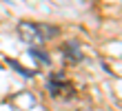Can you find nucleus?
I'll return each mask as SVG.
<instances>
[{"mask_svg":"<svg viewBox=\"0 0 122 111\" xmlns=\"http://www.w3.org/2000/svg\"><path fill=\"white\" fill-rule=\"evenodd\" d=\"M64 51H67V56H69V58H71L73 62H78V60H80V51L76 49V42H73V40H71V42H67Z\"/></svg>","mask_w":122,"mask_h":111,"instance_id":"f03ea898","label":"nucleus"},{"mask_svg":"<svg viewBox=\"0 0 122 111\" xmlns=\"http://www.w3.org/2000/svg\"><path fill=\"white\" fill-rule=\"evenodd\" d=\"M9 64L13 67V69H18V71L22 73V76H27V78H31V76H33V71H29V69H25V67H20V64H18L16 60H9Z\"/></svg>","mask_w":122,"mask_h":111,"instance_id":"20e7f679","label":"nucleus"},{"mask_svg":"<svg viewBox=\"0 0 122 111\" xmlns=\"http://www.w3.org/2000/svg\"><path fill=\"white\" fill-rule=\"evenodd\" d=\"M18 33H20V38H22L25 42L36 44V42H45L47 38L58 36V29L56 27H47V25H36V22H20Z\"/></svg>","mask_w":122,"mask_h":111,"instance_id":"f257e3e1","label":"nucleus"},{"mask_svg":"<svg viewBox=\"0 0 122 111\" xmlns=\"http://www.w3.org/2000/svg\"><path fill=\"white\" fill-rule=\"evenodd\" d=\"M29 53H31L33 58H38L40 62H45V64H49V62H51V60H49V53H45V51H38V49H31Z\"/></svg>","mask_w":122,"mask_h":111,"instance_id":"7ed1b4c3","label":"nucleus"}]
</instances>
